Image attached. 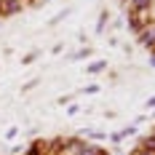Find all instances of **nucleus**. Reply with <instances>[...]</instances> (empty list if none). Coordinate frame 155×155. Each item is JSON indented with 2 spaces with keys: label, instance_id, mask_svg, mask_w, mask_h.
Returning a JSON list of instances; mask_svg holds the SVG:
<instances>
[{
  "label": "nucleus",
  "instance_id": "obj_13",
  "mask_svg": "<svg viewBox=\"0 0 155 155\" xmlns=\"http://www.w3.org/2000/svg\"><path fill=\"white\" fill-rule=\"evenodd\" d=\"M150 64H153V67H155V54H153V56H150Z\"/></svg>",
  "mask_w": 155,
  "mask_h": 155
},
{
  "label": "nucleus",
  "instance_id": "obj_5",
  "mask_svg": "<svg viewBox=\"0 0 155 155\" xmlns=\"http://www.w3.org/2000/svg\"><path fill=\"white\" fill-rule=\"evenodd\" d=\"M102 70H107V62H91L88 67H86V72H91V75H96V72H102Z\"/></svg>",
  "mask_w": 155,
  "mask_h": 155
},
{
  "label": "nucleus",
  "instance_id": "obj_11",
  "mask_svg": "<svg viewBox=\"0 0 155 155\" xmlns=\"http://www.w3.org/2000/svg\"><path fill=\"white\" fill-rule=\"evenodd\" d=\"M78 112H80V107H78V104H72V107H67V115H78Z\"/></svg>",
  "mask_w": 155,
  "mask_h": 155
},
{
  "label": "nucleus",
  "instance_id": "obj_8",
  "mask_svg": "<svg viewBox=\"0 0 155 155\" xmlns=\"http://www.w3.org/2000/svg\"><path fill=\"white\" fill-rule=\"evenodd\" d=\"M16 134H19V128H16V126H14V128H8V131H5V137H8V139H16Z\"/></svg>",
  "mask_w": 155,
  "mask_h": 155
},
{
  "label": "nucleus",
  "instance_id": "obj_10",
  "mask_svg": "<svg viewBox=\"0 0 155 155\" xmlns=\"http://www.w3.org/2000/svg\"><path fill=\"white\" fill-rule=\"evenodd\" d=\"M83 91H86V94H96V91H99V86H96V83H94V86H86V88H83Z\"/></svg>",
  "mask_w": 155,
  "mask_h": 155
},
{
  "label": "nucleus",
  "instance_id": "obj_7",
  "mask_svg": "<svg viewBox=\"0 0 155 155\" xmlns=\"http://www.w3.org/2000/svg\"><path fill=\"white\" fill-rule=\"evenodd\" d=\"M104 21H107V14H102V16H99V24H96V32H102V30H104Z\"/></svg>",
  "mask_w": 155,
  "mask_h": 155
},
{
  "label": "nucleus",
  "instance_id": "obj_1",
  "mask_svg": "<svg viewBox=\"0 0 155 155\" xmlns=\"http://www.w3.org/2000/svg\"><path fill=\"white\" fill-rule=\"evenodd\" d=\"M137 35H139V43L144 48H155V21H147Z\"/></svg>",
  "mask_w": 155,
  "mask_h": 155
},
{
  "label": "nucleus",
  "instance_id": "obj_4",
  "mask_svg": "<svg viewBox=\"0 0 155 155\" xmlns=\"http://www.w3.org/2000/svg\"><path fill=\"white\" fill-rule=\"evenodd\" d=\"M24 155H48V153H46V142H32Z\"/></svg>",
  "mask_w": 155,
  "mask_h": 155
},
{
  "label": "nucleus",
  "instance_id": "obj_12",
  "mask_svg": "<svg viewBox=\"0 0 155 155\" xmlns=\"http://www.w3.org/2000/svg\"><path fill=\"white\" fill-rule=\"evenodd\" d=\"M144 107H147V110H153V107H155V96H150V99H147V104H144Z\"/></svg>",
  "mask_w": 155,
  "mask_h": 155
},
{
  "label": "nucleus",
  "instance_id": "obj_2",
  "mask_svg": "<svg viewBox=\"0 0 155 155\" xmlns=\"http://www.w3.org/2000/svg\"><path fill=\"white\" fill-rule=\"evenodd\" d=\"M153 8V0H128V14L134 11H150Z\"/></svg>",
  "mask_w": 155,
  "mask_h": 155
},
{
  "label": "nucleus",
  "instance_id": "obj_3",
  "mask_svg": "<svg viewBox=\"0 0 155 155\" xmlns=\"http://www.w3.org/2000/svg\"><path fill=\"white\" fill-rule=\"evenodd\" d=\"M75 155H107V150H102L99 144H86V142H83V147H80Z\"/></svg>",
  "mask_w": 155,
  "mask_h": 155
},
{
  "label": "nucleus",
  "instance_id": "obj_9",
  "mask_svg": "<svg viewBox=\"0 0 155 155\" xmlns=\"http://www.w3.org/2000/svg\"><path fill=\"white\" fill-rule=\"evenodd\" d=\"M88 54H91V51H88V48H83V51H78V54H75V59H86Z\"/></svg>",
  "mask_w": 155,
  "mask_h": 155
},
{
  "label": "nucleus",
  "instance_id": "obj_6",
  "mask_svg": "<svg viewBox=\"0 0 155 155\" xmlns=\"http://www.w3.org/2000/svg\"><path fill=\"white\" fill-rule=\"evenodd\" d=\"M35 59H38V51H32V54H27V56L21 59V64H32Z\"/></svg>",
  "mask_w": 155,
  "mask_h": 155
}]
</instances>
